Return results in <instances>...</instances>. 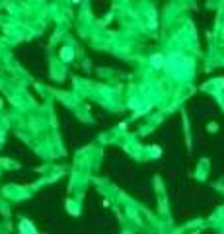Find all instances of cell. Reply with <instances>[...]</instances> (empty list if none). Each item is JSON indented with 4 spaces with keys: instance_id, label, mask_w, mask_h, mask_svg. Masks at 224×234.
Returning <instances> with one entry per match:
<instances>
[{
    "instance_id": "1",
    "label": "cell",
    "mask_w": 224,
    "mask_h": 234,
    "mask_svg": "<svg viewBox=\"0 0 224 234\" xmlns=\"http://www.w3.org/2000/svg\"><path fill=\"white\" fill-rule=\"evenodd\" d=\"M70 57H72V51L68 49V47H66V49H62V58H65V61H70Z\"/></svg>"
},
{
    "instance_id": "2",
    "label": "cell",
    "mask_w": 224,
    "mask_h": 234,
    "mask_svg": "<svg viewBox=\"0 0 224 234\" xmlns=\"http://www.w3.org/2000/svg\"><path fill=\"white\" fill-rule=\"evenodd\" d=\"M152 62H154L156 66H160V65H162V57H156V58H152Z\"/></svg>"
}]
</instances>
